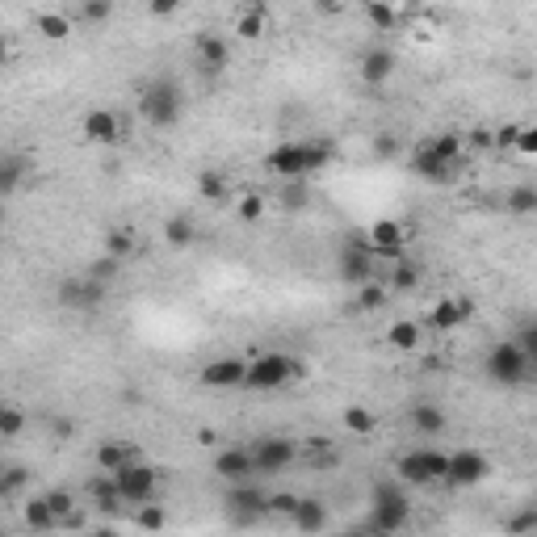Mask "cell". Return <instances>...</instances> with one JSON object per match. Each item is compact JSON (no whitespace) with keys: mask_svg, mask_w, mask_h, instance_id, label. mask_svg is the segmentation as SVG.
<instances>
[{"mask_svg":"<svg viewBox=\"0 0 537 537\" xmlns=\"http://www.w3.org/2000/svg\"><path fill=\"white\" fill-rule=\"evenodd\" d=\"M332 143H315V139H302V143H281L265 155V168L281 181H294V176H311L320 168L332 164Z\"/></svg>","mask_w":537,"mask_h":537,"instance_id":"obj_1","label":"cell"},{"mask_svg":"<svg viewBox=\"0 0 537 537\" xmlns=\"http://www.w3.org/2000/svg\"><path fill=\"white\" fill-rule=\"evenodd\" d=\"M181 110H185V93H181V84L176 80L155 76L152 84H143V93H139V114L147 118V126L168 131V126L181 122Z\"/></svg>","mask_w":537,"mask_h":537,"instance_id":"obj_2","label":"cell"},{"mask_svg":"<svg viewBox=\"0 0 537 537\" xmlns=\"http://www.w3.org/2000/svg\"><path fill=\"white\" fill-rule=\"evenodd\" d=\"M412 521V504L403 491V479H383L370 496V529L374 533H399Z\"/></svg>","mask_w":537,"mask_h":537,"instance_id":"obj_3","label":"cell"},{"mask_svg":"<svg viewBox=\"0 0 537 537\" xmlns=\"http://www.w3.org/2000/svg\"><path fill=\"white\" fill-rule=\"evenodd\" d=\"M483 370L496 386H521L529 374H533V357L525 353V344L521 341H500V344L487 349Z\"/></svg>","mask_w":537,"mask_h":537,"instance_id":"obj_4","label":"cell"},{"mask_svg":"<svg viewBox=\"0 0 537 537\" xmlns=\"http://www.w3.org/2000/svg\"><path fill=\"white\" fill-rule=\"evenodd\" d=\"M302 374H307V365H302L299 357H286V353H260L257 362H248L244 386H248V391H281V386L302 378Z\"/></svg>","mask_w":537,"mask_h":537,"instance_id":"obj_5","label":"cell"},{"mask_svg":"<svg viewBox=\"0 0 537 537\" xmlns=\"http://www.w3.org/2000/svg\"><path fill=\"white\" fill-rule=\"evenodd\" d=\"M449 470V454L445 449H433V445H424V449H407L399 458V479L407 487H428L437 479H445Z\"/></svg>","mask_w":537,"mask_h":537,"instance_id":"obj_6","label":"cell"},{"mask_svg":"<svg viewBox=\"0 0 537 537\" xmlns=\"http://www.w3.org/2000/svg\"><path fill=\"white\" fill-rule=\"evenodd\" d=\"M118 487H122V500L126 504H147V500H155V487H160V475H155V466H147L143 458H134V462H126L122 470H114Z\"/></svg>","mask_w":537,"mask_h":537,"instance_id":"obj_7","label":"cell"},{"mask_svg":"<svg viewBox=\"0 0 537 537\" xmlns=\"http://www.w3.org/2000/svg\"><path fill=\"white\" fill-rule=\"evenodd\" d=\"M227 512L236 525H257L260 517H268V496L260 487H252V479L227 487Z\"/></svg>","mask_w":537,"mask_h":537,"instance_id":"obj_8","label":"cell"},{"mask_svg":"<svg viewBox=\"0 0 537 537\" xmlns=\"http://www.w3.org/2000/svg\"><path fill=\"white\" fill-rule=\"evenodd\" d=\"M252 458H257V475H281L286 466H294L299 445L290 441V437H260L252 445Z\"/></svg>","mask_w":537,"mask_h":537,"instance_id":"obj_9","label":"cell"},{"mask_svg":"<svg viewBox=\"0 0 537 537\" xmlns=\"http://www.w3.org/2000/svg\"><path fill=\"white\" fill-rule=\"evenodd\" d=\"M374 265H378V252H374L370 239H349L341 252V278L349 286H365L374 278Z\"/></svg>","mask_w":537,"mask_h":537,"instance_id":"obj_10","label":"cell"},{"mask_svg":"<svg viewBox=\"0 0 537 537\" xmlns=\"http://www.w3.org/2000/svg\"><path fill=\"white\" fill-rule=\"evenodd\" d=\"M487 475H491V462H487V454H479V449H454V454H449V470H445V483H454V487H475V483H483Z\"/></svg>","mask_w":537,"mask_h":537,"instance_id":"obj_11","label":"cell"},{"mask_svg":"<svg viewBox=\"0 0 537 537\" xmlns=\"http://www.w3.org/2000/svg\"><path fill=\"white\" fill-rule=\"evenodd\" d=\"M105 281H97L93 273H84V278H68L59 286V302L68 311H93V307H101L105 302Z\"/></svg>","mask_w":537,"mask_h":537,"instance_id":"obj_12","label":"cell"},{"mask_svg":"<svg viewBox=\"0 0 537 537\" xmlns=\"http://www.w3.org/2000/svg\"><path fill=\"white\" fill-rule=\"evenodd\" d=\"M215 475L223 479V483H244V479L257 475V458H252V449H244V445L218 449L215 454Z\"/></svg>","mask_w":537,"mask_h":537,"instance_id":"obj_13","label":"cell"},{"mask_svg":"<svg viewBox=\"0 0 537 537\" xmlns=\"http://www.w3.org/2000/svg\"><path fill=\"white\" fill-rule=\"evenodd\" d=\"M80 131H84V139H89V143L114 147L118 139H122V118H118L114 110H89V114H84V122H80Z\"/></svg>","mask_w":537,"mask_h":537,"instance_id":"obj_14","label":"cell"},{"mask_svg":"<svg viewBox=\"0 0 537 537\" xmlns=\"http://www.w3.org/2000/svg\"><path fill=\"white\" fill-rule=\"evenodd\" d=\"M244 378H248V362L244 357H218V362L202 365V386H215V391L244 386Z\"/></svg>","mask_w":537,"mask_h":537,"instance_id":"obj_15","label":"cell"},{"mask_svg":"<svg viewBox=\"0 0 537 537\" xmlns=\"http://www.w3.org/2000/svg\"><path fill=\"white\" fill-rule=\"evenodd\" d=\"M370 244H374V252L378 257H386V260H395V257H403V244H407V231H403V223H395V218H378V223H370Z\"/></svg>","mask_w":537,"mask_h":537,"instance_id":"obj_16","label":"cell"},{"mask_svg":"<svg viewBox=\"0 0 537 537\" xmlns=\"http://www.w3.org/2000/svg\"><path fill=\"white\" fill-rule=\"evenodd\" d=\"M470 315H475V302L470 299H441L433 311H428V328L433 332H454V328H462Z\"/></svg>","mask_w":537,"mask_h":537,"instance_id":"obj_17","label":"cell"},{"mask_svg":"<svg viewBox=\"0 0 537 537\" xmlns=\"http://www.w3.org/2000/svg\"><path fill=\"white\" fill-rule=\"evenodd\" d=\"M449 168H454V164H445L441 155L428 147V139H424V143L407 155V173L420 176V181H445V176H449Z\"/></svg>","mask_w":537,"mask_h":537,"instance_id":"obj_18","label":"cell"},{"mask_svg":"<svg viewBox=\"0 0 537 537\" xmlns=\"http://www.w3.org/2000/svg\"><path fill=\"white\" fill-rule=\"evenodd\" d=\"M227 63H231V47L218 38V34H202V38H197V68H202V72L218 76Z\"/></svg>","mask_w":537,"mask_h":537,"instance_id":"obj_19","label":"cell"},{"mask_svg":"<svg viewBox=\"0 0 537 537\" xmlns=\"http://www.w3.org/2000/svg\"><path fill=\"white\" fill-rule=\"evenodd\" d=\"M395 76V51H386V47H370V51L362 55V80L365 84H386Z\"/></svg>","mask_w":537,"mask_h":537,"instance_id":"obj_20","label":"cell"},{"mask_svg":"<svg viewBox=\"0 0 537 537\" xmlns=\"http://www.w3.org/2000/svg\"><path fill=\"white\" fill-rule=\"evenodd\" d=\"M21 521H26V529H34V533H51V529H59V517H55V508H51V500H47V496H30V500H26Z\"/></svg>","mask_w":537,"mask_h":537,"instance_id":"obj_21","label":"cell"},{"mask_svg":"<svg viewBox=\"0 0 537 537\" xmlns=\"http://www.w3.org/2000/svg\"><path fill=\"white\" fill-rule=\"evenodd\" d=\"M290 525L302 529V533H320V529H328V508H323V500L302 496L299 508H294V517H290Z\"/></svg>","mask_w":537,"mask_h":537,"instance_id":"obj_22","label":"cell"},{"mask_svg":"<svg viewBox=\"0 0 537 537\" xmlns=\"http://www.w3.org/2000/svg\"><path fill=\"white\" fill-rule=\"evenodd\" d=\"M93 458H97V470L114 475V470H122L126 462H134V458H139V449H134V445H126V441H101Z\"/></svg>","mask_w":537,"mask_h":537,"instance_id":"obj_23","label":"cell"},{"mask_svg":"<svg viewBox=\"0 0 537 537\" xmlns=\"http://www.w3.org/2000/svg\"><path fill=\"white\" fill-rule=\"evenodd\" d=\"M412 428L420 437H441L445 428H449V420H445V412L437 407V403H416L412 407Z\"/></svg>","mask_w":537,"mask_h":537,"instance_id":"obj_24","label":"cell"},{"mask_svg":"<svg viewBox=\"0 0 537 537\" xmlns=\"http://www.w3.org/2000/svg\"><path fill=\"white\" fill-rule=\"evenodd\" d=\"M265 30H268V9H265V5H248V9L236 17V34L244 42L265 38Z\"/></svg>","mask_w":537,"mask_h":537,"instance_id":"obj_25","label":"cell"},{"mask_svg":"<svg viewBox=\"0 0 537 537\" xmlns=\"http://www.w3.org/2000/svg\"><path fill=\"white\" fill-rule=\"evenodd\" d=\"M89 496H93V504L101 508V512H118V508L126 504L122 487H118L114 475H110V479H93V483H89Z\"/></svg>","mask_w":537,"mask_h":537,"instance_id":"obj_26","label":"cell"},{"mask_svg":"<svg viewBox=\"0 0 537 537\" xmlns=\"http://www.w3.org/2000/svg\"><path fill=\"white\" fill-rule=\"evenodd\" d=\"M34 30L47 42H68L72 38V17H68V13H38V17H34Z\"/></svg>","mask_w":537,"mask_h":537,"instance_id":"obj_27","label":"cell"},{"mask_svg":"<svg viewBox=\"0 0 537 537\" xmlns=\"http://www.w3.org/2000/svg\"><path fill=\"white\" fill-rule=\"evenodd\" d=\"M386 344H391V349H399V353L420 349V323H416V320H395L391 328H386Z\"/></svg>","mask_w":537,"mask_h":537,"instance_id":"obj_28","label":"cell"},{"mask_svg":"<svg viewBox=\"0 0 537 537\" xmlns=\"http://www.w3.org/2000/svg\"><path fill=\"white\" fill-rule=\"evenodd\" d=\"M26 168H30V160H26V155H5V160H0V194H5V197L17 194Z\"/></svg>","mask_w":537,"mask_h":537,"instance_id":"obj_29","label":"cell"},{"mask_svg":"<svg viewBox=\"0 0 537 537\" xmlns=\"http://www.w3.org/2000/svg\"><path fill=\"white\" fill-rule=\"evenodd\" d=\"M420 286V265L407 257H395L391 265V290H399V294H412V290Z\"/></svg>","mask_w":537,"mask_h":537,"instance_id":"obj_30","label":"cell"},{"mask_svg":"<svg viewBox=\"0 0 537 537\" xmlns=\"http://www.w3.org/2000/svg\"><path fill=\"white\" fill-rule=\"evenodd\" d=\"M194 236H197V227H194V218H189V215L164 218V239L173 244V248H189V244H194Z\"/></svg>","mask_w":537,"mask_h":537,"instance_id":"obj_31","label":"cell"},{"mask_svg":"<svg viewBox=\"0 0 537 537\" xmlns=\"http://www.w3.org/2000/svg\"><path fill=\"white\" fill-rule=\"evenodd\" d=\"M344 428H349L353 437H370L374 428H378V420H374L370 407H362V403H349V407H344Z\"/></svg>","mask_w":537,"mask_h":537,"instance_id":"obj_32","label":"cell"},{"mask_svg":"<svg viewBox=\"0 0 537 537\" xmlns=\"http://www.w3.org/2000/svg\"><path fill=\"white\" fill-rule=\"evenodd\" d=\"M197 194H202V202H223V197H227V181H223V173L202 168V173H197Z\"/></svg>","mask_w":537,"mask_h":537,"instance_id":"obj_33","label":"cell"},{"mask_svg":"<svg viewBox=\"0 0 537 537\" xmlns=\"http://www.w3.org/2000/svg\"><path fill=\"white\" fill-rule=\"evenodd\" d=\"M428 147L441 155L445 164H458V160H462V134H454V131L433 134V139H428Z\"/></svg>","mask_w":537,"mask_h":537,"instance_id":"obj_34","label":"cell"},{"mask_svg":"<svg viewBox=\"0 0 537 537\" xmlns=\"http://www.w3.org/2000/svg\"><path fill=\"white\" fill-rule=\"evenodd\" d=\"M134 231H126V227H114V231H105V252L110 257H118V260H126V257H134Z\"/></svg>","mask_w":537,"mask_h":537,"instance_id":"obj_35","label":"cell"},{"mask_svg":"<svg viewBox=\"0 0 537 537\" xmlns=\"http://www.w3.org/2000/svg\"><path fill=\"white\" fill-rule=\"evenodd\" d=\"M365 21H370L374 30H391L399 17H395L391 0H365Z\"/></svg>","mask_w":537,"mask_h":537,"instance_id":"obj_36","label":"cell"},{"mask_svg":"<svg viewBox=\"0 0 537 537\" xmlns=\"http://www.w3.org/2000/svg\"><path fill=\"white\" fill-rule=\"evenodd\" d=\"M357 307L362 311H378V307H386V286L378 278H370L365 286H357Z\"/></svg>","mask_w":537,"mask_h":537,"instance_id":"obj_37","label":"cell"},{"mask_svg":"<svg viewBox=\"0 0 537 537\" xmlns=\"http://www.w3.org/2000/svg\"><path fill=\"white\" fill-rule=\"evenodd\" d=\"M508 210L512 215H537V185H517L508 194Z\"/></svg>","mask_w":537,"mask_h":537,"instance_id":"obj_38","label":"cell"},{"mask_svg":"<svg viewBox=\"0 0 537 537\" xmlns=\"http://www.w3.org/2000/svg\"><path fill=\"white\" fill-rule=\"evenodd\" d=\"M134 525H139V529H164L168 525V512L160 504H152V500H147V504L134 508Z\"/></svg>","mask_w":537,"mask_h":537,"instance_id":"obj_39","label":"cell"},{"mask_svg":"<svg viewBox=\"0 0 537 537\" xmlns=\"http://www.w3.org/2000/svg\"><path fill=\"white\" fill-rule=\"evenodd\" d=\"M21 428H26V412L17 403H5L0 407V437H21Z\"/></svg>","mask_w":537,"mask_h":537,"instance_id":"obj_40","label":"cell"},{"mask_svg":"<svg viewBox=\"0 0 537 537\" xmlns=\"http://www.w3.org/2000/svg\"><path fill=\"white\" fill-rule=\"evenodd\" d=\"M236 215H239V223H260V218H265V197H260V194H244L236 202Z\"/></svg>","mask_w":537,"mask_h":537,"instance_id":"obj_41","label":"cell"},{"mask_svg":"<svg viewBox=\"0 0 537 537\" xmlns=\"http://www.w3.org/2000/svg\"><path fill=\"white\" fill-rule=\"evenodd\" d=\"M26 483H30V475H26L21 466H9V470H5V479H0V500L21 496V491H26Z\"/></svg>","mask_w":537,"mask_h":537,"instance_id":"obj_42","label":"cell"},{"mask_svg":"<svg viewBox=\"0 0 537 537\" xmlns=\"http://www.w3.org/2000/svg\"><path fill=\"white\" fill-rule=\"evenodd\" d=\"M307 185H302V176H294V181H286V189H281V206L286 210H302L307 206Z\"/></svg>","mask_w":537,"mask_h":537,"instance_id":"obj_43","label":"cell"},{"mask_svg":"<svg viewBox=\"0 0 537 537\" xmlns=\"http://www.w3.org/2000/svg\"><path fill=\"white\" fill-rule=\"evenodd\" d=\"M299 500L302 496H294V491H278V496H268V517H294Z\"/></svg>","mask_w":537,"mask_h":537,"instance_id":"obj_44","label":"cell"},{"mask_svg":"<svg viewBox=\"0 0 537 537\" xmlns=\"http://www.w3.org/2000/svg\"><path fill=\"white\" fill-rule=\"evenodd\" d=\"M504 529H508V533H533V529H537V504L533 508H521L517 517H508Z\"/></svg>","mask_w":537,"mask_h":537,"instance_id":"obj_45","label":"cell"},{"mask_svg":"<svg viewBox=\"0 0 537 537\" xmlns=\"http://www.w3.org/2000/svg\"><path fill=\"white\" fill-rule=\"evenodd\" d=\"M47 500H51L55 517H59V529H63V521H68V517H72V512H76V500H72V491H59V487H55V491H47Z\"/></svg>","mask_w":537,"mask_h":537,"instance_id":"obj_46","label":"cell"},{"mask_svg":"<svg viewBox=\"0 0 537 537\" xmlns=\"http://www.w3.org/2000/svg\"><path fill=\"white\" fill-rule=\"evenodd\" d=\"M118 268H122V260H118V257H110V252H105L101 260H93V265H89V273H93L97 281H105V286H110V281L118 278Z\"/></svg>","mask_w":537,"mask_h":537,"instance_id":"obj_47","label":"cell"},{"mask_svg":"<svg viewBox=\"0 0 537 537\" xmlns=\"http://www.w3.org/2000/svg\"><path fill=\"white\" fill-rule=\"evenodd\" d=\"M399 152H403V147H399V139H395L391 131H378V134H374V155H378V160H395Z\"/></svg>","mask_w":537,"mask_h":537,"instance_id":"obj_48","label":"cell"},{"mask_svg":"<svg viewBox=\"0 0 537 537\" xmlns=\"http://www.w3.org/2000/svg\"><path fill=\"white\" fill-rule=\"evenodd\" d=\"M110 9H114V5H110V0H84V21H105L110 17Z\"/></svg>","mask_w":537,"mask_h":537,"instance_id":"obj_49","label":"cell"},{"mask_svg":"<svg viewBox=\"0 0 537 537\" xmlns=\"http://www.w3.org/2000/svg\"><path fill=\"white\" fill-rule=\"evenodd\" d=\"M521 131H525V126H517V122L500 126V131H496V147H517L521 143Z\"/></svg>","mask_w":537,"mask_h":537,"instance_id":"obj_50","label":"cell"},{"mask_svg":"<svg viewBox=\"0 0 537 537\" xmlns=\"http://www.w3.org/2000/svg\"><path fill=\"white\" fill-rule=\"evenodd\" d=\"M521 344H525V353L533 357V365H537V320H529L525 328H521Z\"/></svg>","mask_w":537,"mask_h":537,"instance_id":"obj_51","label":"cell"},{"mask_svg":"<svg viewBox=\"0 0 537 537\" xmlns=\"http://www.w3.org/2000/svg\"><path fill=\"white\" fill-rule=\"evenodd\" d=\"M470 147H496V131H487V126H475V131H470Z\"/></svg>","mask_w":537,"mask_h":537,"instance_id":"obj_52","label":"cell"},{"mask_svg":"<svg viewBox=\"0 0 537 537\" xmlns=\"http://www.w3.org/2000/svg\"><path fill=\"white\" fill-rule=\"evenodd\" d=\"M147 9H152L155 17H168V13L181 9V0H147Z\"/></svg>","mask_w":537,"mask_h":537,"instance_id":"obj_53","label":"cell"},{"mask_svg":"<svg viewBox=\"0 0 537 537\" xmlns=\"http://www.w3.org/2000/svg\"><path fill=\"white\" fill-rule=\"evenodd\" d=\"M521 152L525 155H537V126H525V131H521Z\"/></svg>","mask_w":537,"mask_h":537,"instance_id":"obj_54","label":"cell"},{"mask_svg":"<svg viewBox=\"0 0 537 537\" xmlns=\"http://www.w3.org/2000/svg\"><path fill=\"white\" fill-rule=\"evenodd\" d=\"M72 428H76L72 420H55V441H68V437H72Z\"/></svg>","mask_w":537,"mask_h":537,"instance_id":"obj_55","label":"cell"},{"mask_svg":"<svg viewBox=\"0 0 537 537\" xmlns=\"http://www.w3.org/2000/svg\"><path fill=\"white\" fill-rule=\"evenodd\" d=\"M323 5H328V9H332V5H344V0H323Z\"/></svg>","mask_w":537,"mask_h":537,"instance_id":"obj_56","label":"cell"},{"mask_svg":"<svg viewBox=\"0 0 537 537\" xmlns=\"http://www.w3.org/2000/svg\"><path fill=\"white\" fill-rule=\"evenodd\" d=\"M533 374H537V365H533Z\"/></svg>","mask_w":537,"mask_h":537,"instance_id":"obj_57","label":"cell"},{"mask_svg":"<svg viewBox=\"0 0 537 537\" xmlns=\"http://www.w3.org/2000/svg\"><path fill=\"white\" fill-rule=\"evenodd\" d=\"M533 504H537V500H533Z\"/></svg>","mask_w":537,"mask_h":537,"instance_id":"obj_58","label":"cell"}]
</instances>
